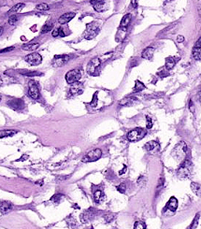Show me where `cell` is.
Segmentation results:
<instances>
[{
  "label": "cell",
  "mask_w": 201,
  "mask_h": 229,
  "mask_svg": "<svg viewBox=\"0 0 201 229\" xmlns=\"http://www.w3.org/2000/svg\"><path fill=\"white\" fill-rule=\"evenodd\" d=\"M96 214V211L94 209H89L87 210H85L82 214L81 215V221L82 223H87L89 222L90 220H92L93 218H94Z\"/></svg>",
  "instance_id": "15"
},
{
  "label": "cell",
  "mask_w": 201,
  "mask_h": 229,
  "mask_svg": "<svg viewBox=\"0 0 201 229\" xmlns=\"http://www.w3.org/2000/svg\"><path fill=\"white\" fill-rule=\"evenodd\" d=\"M59 31H60V28H56V29H54L53 31V33H52L53 37V38H57V37H59Z\"/></svg>",
  "instance_id": "44"
},
{
  "label": "cell",
  "mask_w": 201,
  "mask_h": 229,
  "mask_svg": "<svg viewBox=\"0 0 201 229\" xmlns=\"http://www.w3.org/2000/svg\"><path fill=\"white\" fill-rule=\"evenodd\" d=\"M189 108H190V111H191L192 112H194V105H193V102H192V101H190V103H189Z\"/></svg>",
  "instance_id": "50"
},
{
  "label": "cell",
  "mask_w": 201,
  "mask_h": 229,
  "mask_svg": "<svg viewBox=\"0 0 201 229\" xmlns=\"http://www.w3.org/2000/svg\"><path fill=\"white\" fill-rule=\"evenodd\" d=\"M15 48L14 47H9V48H5L3 50H0V53H9V52H11L13 51Z\"/></svg>",
  "instance_id": "43"
},
{
  "label": "cell",
  "mask_w": 201,
  "mask_h": 229,
  "mask_svg": "<svg viewBox=\"0 0 201 229\" xmlns=\"http://www.w3.org/2000/svg\"><path fill=\"white\" fill-rule=\"evenodd\" d=\"M197 11H198V14L201 16V0H198V3H197Z\"/></svg>",
  "instance_id": "47"
},
{
  "label": "cell",
  "mask_w": 201,
  "mask_h": 229,
  "mask_svg": "<svg viewBox=\"0 0 201 229\" xmlns=\"http://www.w3.org/2000/svg\"><path fill=\"white\" fill-rule=\"evenodd\" d=\"M99 32V24L97 22H93L86 24V31L84 34L85 38L91 39L94 38Z\"/></svg>",
  "instance_id": "4"
},
{
  "label": "cell",
  "mask_w": 201,
  "mask_h": 229,
  "mask_svg": "<svg viewBox=\"0 0 201 229\" xmlns=\"http://www.w3.org/2000/svg\"><path fill=\"white\" fill-rule=\"evenodd\" d=\"M24 7V3H18V4H16L15 6H13V7L8 11V14H14V13H16V12H18L19 10H21Z\"/></svg>",
  "instance_id": "29"
},
{
  "label": "cell",
  "mask_w": 201,
  "mask_h": 229,
  "mask_svg": "<svg viewBox=\"0 0 201 229\" xmlns=\"http://www.w3.org/2000/svg\"><path fill=\"white\" fill-rule=\"evenodd\" d=\"M177 208H178V200H177V198L175 196H171L170 199L168 200V202L166 205V209H168V210H170L171 212H175L176 209H177Z\"/></svg>",
  "instance_id": "17"
},
{
  "label": "cell",
  "mask_w": 201,
  "mask_h": 229,
  "mask_svg": "<svg viewBox=\"0 0 201 229\" xmlns=\"http://www.w3.org/2000/svg\"><path fill=\"white\" fill-rule=\"evenodd\" d=\"M82 78V70L77 68L68 71L66 74V81L68 84H73L77 82H79Z\"/></svg>",
  "instance_id": "5"
},
{
  "label": "cell",
  "mask_w": 201,
  "mask_h": 229,
  "mask_svg": "<svg viewBox=\"0 0 201 229\" xmlns=\"http://www.w3.org/2000/svg\"><path fill=\"white\" fill-rule=\"evenodd\" d=\"M74 17H75V13H74V12H68V13H65V14L62 15L61 17H59L58 23L61 24H67V23H68L69 21H71Z\"/></svg>",
  "instance_id": "20"
},
{
  "label": "cell",
  "mask_w": 201,
  "mask_h": 229,
  "mask_svg": "<svg viewBox=\"0 0 201 229\" xmlns=\"http://www.w3.org/2000/svg\"><path fill=\"white\" fill-rule=\"evenodd\" d=\"M94 200L97 204H100L105 200V194L101 190L95 191V193H94Z\"/></svg>",
  "instance_id": "23"
},
{
  "label": "cell",
  "mask_w": 201,
  "mask_h": 229,
  "mask_svg": "<svg viewBox=\"0 0 201 229\" xmlns=\"http://www.w3.org/2000/svg\"><path fill=\"white\" fill-rule=\"evenodd\" d=\"M68 60H69V56L67 55V54L56 55V56H54L52 64H53V66L54 67H60L62 66H64Z\"/></svg>",
  "instance_id": "11"
},
{
  "label": "cell",
  "mask_w": 201,
  "mask_h": 229,
  "mask_svg": "<svg viewBox=\"0 0 201 229\" xmlns=\"http://www.w3.org/2000/svg\"><path fill=\"white\" fill-rule=\"evenodd\" d=\"M147 128L148 129H151L152 127V119L150 118V117H148L147 116Z\"/></svg>",
  "instance_id": "42"
},
{
  "label": "cell",
  "mask_w": 201,
  "mask_h": 229,
  "mask_svg": "<svg viewBox=\"0 0 201 229\" xmlns=\"http://www.w3.org/2000/svg\"><path fill=\"white\" fill-rule=\"evenodd\" d=\"M153 53H154V49L152 47H147L146 49L143 50L141 57L146 60H152L153 57Z\"/></svg>",
  "instance_id": "22"
},
{
  "label": "cell",
  "mask_w": 201,
  "mask_h": 229,
  "mask_svg": "<svg viewBox=\"0 0 201 229\" xmlns=\"http://www.w3.org/2000/svg\"><path fill=\"white\" fill-rule=\"evenodd\" d=\"M187 145L185 142H179L172 151V156L178 162H183L187 155Z\"/></svg>",
  "instance_id": "1"
},
{
  "label": "cell",
  "mask_w": 201,
  "mask_h": 229,
  "mask_svg": "<svg viewBox=\"0 0 201 229\" xmlns=\"http://www.w3.org/2000/svg\"><path fill=\"white\" fill-rule=\"evenodd\" d=\"M146 134H147V132L143 128H135V129L131 130L130 132H128L127 140L131 142L138 141V140H142L146 136Z\"/></svg>",
  "instance_id": "3"
},
{
  "label": "cell",
  "mask_w": 201,
  "mask_h": 229,
  "mask_svg": "<svg viewBox=\"0 0 201 229\" xmlns=\"http://www.w3.org/2000/svg\"><path fill=\"white\" fill-rule=\"evenodd\" d=\"M102 156V151L100 149H95L90 151L88 154L82 158L83 163H89V162H95L97 161L100 157Z\"/></svg>",
  "instance_id": "7"
},
{
  "label": "cell",
  "mask_w": 201,
  "mask_h": 229,
  "mask_svg": "<svg viewBox=\"0 0 201 229\" xmlns=\"http://www.w3.org/2000/svg\"><path fill=\"white\" fill-rule=\"evenodd\" d=\"M28 85H29V89H28L29 96L32 99H35V100L38 99L39 96H40V93H39V89H38V86L36 83V82L30 81Z\"/></svg>",
  "instance_id": "10"
},
{
  "label": "cell",
  "mask_w": 201,
  "mask_h": 229,
  "mask_svg": "<svg viewBox=\"0 0 201 229\" xmlns=\"http://www.w3.org/2000/svg\"><path fill=\"white\" fill-rule=\"evenodd\" d=\"M192 169H193L192 162L190 160H184L177 170V175L181 179L189 178L192 172Z\"/></svg>",
  "instance_id": "2"
},
{
  "label": "cell",
  "mask_w": 201,
  "mask_h": 229,
  "mask_svg": "<svg viewBox=\"0 0 201 229\" xmlns=\"http://www.w3.org/2000/svg\"><path fill=\"white\" fill-rule=\"evenodd\" d=\"M145 89V85L140 82V81H136V83H135V87L133 89V92L134 93H138V92H141L142 90Z\"/></svg>",
  "instance_id": "30"
},
{
  "label": "cell",
  "mask_w": 201,
  "mask_h": 229,
  "mask_svg": "<svg viewBox=\"0 0 201 229\" xmlns=\"http://www.w3.org/2000/svg\"><path fill=\"white\" fill-rule=\"evenodd\" d=\"M82 92H83V85L81 82H77L71 84V87L69 89L70 95H72V96H78V95L82 94Z\"/></svg>",
  "instance_id": "12"
},
{
  "label": "cell",
  "mask_w": 201,
  "mask_h": 229,
  "mask_svg": "<svg viewBox=\"0 0 201 229\" xmlns=\"http://www.w3.org/2000/svg\"><path fill=\"white\" fill-rule=\"evenodd\" d=\"M36 9H37L38 10H48L50 8H49V6H48L47 4L41 3V4L37 5V6H36Z\"/></svg>",
  "instance_id": "38"
},
{
  "label": "cell",
  "mask_w": 201,
  "mask_h": 229,
  "mask_svg": "<svg viewBox=\"0 0 201 229\" xmlns=\"http://www.w3.org/2000/svg\"><path fill=\"white\" fill-rule=\"evenodd\" d=\"M191 189L193 191V193L195 194H196L197 196L201 197V185L197 182H192L191 183Z\"/></svg>",
  "instance_id": "24"
},
{
  "label": "cell",
  "mask_w": 201,
  "mask_h": 229,
  "mask_svg": "<svg viewBox=\"0 0 201 229\" xmlns=\"http://www.w3.org/2000/svg\"><path fill=\"white\" fill-rule=\"evenodd\" d=\"M66 35H65V33L63 32V29H61L60 28V31H59V37H61V38H64Z\"/></svg>",
  "instance_id": "49"
},
{
  "label": "cell",
  "mask_w": 201,
  "mask_h": 229,
  "mask_svg": "<svg viewBox=\"0 0 201 229\" xmlns=\"http://www.w3.org/2000/svg\"><path fill=\"white\" fill-rule=\"evenodd\" d=\"M100 65H101V61L99 58H97V57L93 58L87 65V68H86L87 73L89 75H92V76H97V69H98Z\"/></svg>",
  "instance_id": "6"
},
{
  "label": "cell",
  "mask_w": 201,
  "mask_h": 229,
  "mask_svg": "<svg viewBox=\"0 0 201 229\" xmlns=\"http://www.w3.org/2000/svg\"><path fill=\"white\" fill-rule=\"evenodd\" d=\"M145 149L151 154H156L160 150V144L155 140H152L145 144Z\"/></svg>",
  "instance_id": "13"
},
{
  "label": "cell",
  "mask_w": 201,
  "mask_h": 229,
  "mask_svg": "<svg viewBox=\"0 0 201 229\" xmlns=\"http://www.w3.org/2000/svg\"><path fill=\"white\" fill-rule=\"evenodd\" d=\"M183 41H184V37H183V36H178V37H177V42L181 43V42H183Z\"/></svg>",
  "instance_id": "48"
},
{
  "label": "cell",
  "mask_w": 201,
  "mask_h": 229,
  "mask_svg": "<svg viewBox=\"0 0 201 229\" xmlns=\"http://www.w3.org/2000/svg\"><path fill=\"white\" fill-rule=\"evenodd\" d=\"M134 229H146V225L143 222L137 221L134 224Z\"/></svg>",
  "instance_id": "35"
},
{
  "label": "cell",
  "mask_w": 201,
  "mask_h": 229,
  "mask_svg": "<svg viewBox=\"0 0 201 229\" xmlns=\"http://www.w3.org/2000/svg\"><path fill=\"white\" fill-rule=\"evenodd\" d=\"M17 21H18V16L17 15H11V16H9V24H10V25H13V24H15V23H17Z\"/></svg>",
  "instance_id": "39"
},
{
  "label": "cell",
  "mask_w": 201,
  "mask_h": 229,
  "mask_svg": "<svg viewBox=\"0 0 201 229\" xmlns=\"http://www.w3.org/2000/svg\"><path fill=\"white\" fill-rule=\"evenodd\" d=\"M27 158H28V156H27V155H24V156H22L18 161H24V160H26Z\"/></svg>",
  "instance_id": "52"
},
{
  "label": "cell",
  "mask_w": 201,
  "mask_h": 229,
  "mask_svg": "<svg viewBox=\"0 0 201 229\" xmlns=\"http://www.w3.org/2000/svg\"><path fill=\"white\" fill-rule=\"evenodd\" d=\"M114 218H115V215L113 214V213H108V214H106V215L104 216V219H105V221H106L107 223H111V222H112V221L114 220Z\"/></svg>",
  "instance_id": "36"
},
{
  "label": "cell",
  "mask_w": 201,
  "mask_h": 229,
  "mask_svg": "<svg viewBox=\"0 0 201 229\" xmlns=\"http://www.w3.org/2000/svg\"><path fill=\"white\" fill-rule=\"evenodd\" d=\"M12 209H13V205L9 201H2L0 203V212H1L2 214H7V213H9Z\"/></svg>",
  "instance_id": "19"
},
{
  "label": "cell",
  "mask_w": 201,
  "mask_h": 229,
  "mask_svg": "<svg viewBox=\"0 0 201 229\" xmlns=\"http://www.w3.org/2000/svg\"><path fill=\"white\" fill-rule=\"evenodd\" d=\"M116 189L118 190V192L123 194V193H126V184H125V183H120V185H118V186L116 187Z\"/></svg>",
  "instance_id": "40"
},
{
  "label": "cell",
  "mask_w": 201,
  "mask_h": 229,
  "mask_svg": "<svg viewBox=\"0 0 201 229\" xmlns=\"http://www.w3.org/2000/svg\"><path fill=\"white\" fill-rule=\"evenodd\" d=\"M164 182H165V179L162 177V178H160L159 179V181H158V185H157V187L158 188H160V187H163V185H164Z\"/></svg>",
  "instance_id": "45"
},
{
  "label": "cell",
  "mask_w": 201,
  "mask_h": 229,
  "mask_svg": "<svg viewBox=\"0 0 201 229\" xmlns=\"http://www.w3.org/2000/svg\"><path fill=\"white\" fill-rule=\"evenodd\" d=\"M1 84H2V79L0 78V85H1Z\"/></svg>",
  "instance_id": "55"
},
{
  "label": "cell",
  "mask_w": 201,
  "mask_h": 229,
  "mask_svg": "<svg viewBox=\"0 0 201 229\" xmlns=\"http://www.w3.org/2000/svg\"><path fill=\"white\" fill-rule=\"evenodd\" d=\"M137 183H138V184H141V185L145 184V180H144V178H143L142 176L137 180Z\"/></svg>",
  "instance_id": "46"
},
{
  "label": "cell",
  "mask_w": 201,
  "mask_h": 229,
  "mask_svg": "<svg viewBox=\"0 0 201 229\" xmlns=\"http://www.w3.org/2000/svg\"><path fill=\"white\" fill-rule=\"evenodd\" d=\"M39 47V44L38 43H28L24 45L22 49L24 51H35Z\"/></svg>",
  "instance_id": "27"
},
{
  "label": "cell",
  "mask_w": 201,
  "mask_h": 229,
  "mask_svg": "<svg viewBox=\"0 0 201 229\" xmlns=\"http://www.w3.org/2000/svg\"><path fill=\"white\" fill-rule=\"evenodd\" d=\"M24 60H25L26 63H28L31 66H38L42 62V57L39 53H33L25 55Z\"/></svg>",
  "instance_id": "8"
},
{
  "label": "cell",
  "mask_w": 201,
  "mask_h": 229,
  "mask_svg": "<svg viewBox=\"0 0 201 229\" xmlns=\"http://www.w3.org/2000/svg\"><path fill=\"white\" fill-rule=\"evenodd\" d=\"M23 75L24 76H27V77H33V76H40L42 75L41 73L39 72H37V71H27V70H24V71H20Z\"/></svg>",
  "instance_id": "32"
},
{
  "label": "cell",
  "mask_w": 201,
  "mask_h": 229,
  "mask_svg": "<svg viewBox=\"0 0 201 229\" xmlns=\"http://www.w3.org/2000/svg\"><path fill=\"white\" fill-rule=\"evenodd\" d=\"M132 5L136 8L137 7V2H136V0H132Z\"/></svg>",
  "instance_id": "54"
},
{
  "label": "cell",
  "mask_w": 201,
  "mask_h": 229,
  "mask_svg": "<svg viewBox=\"0 0 201 229\" xmlns=\"http://www.w3.org/2000/svg\"><path fill=\"white\" fill-rule=\"evenodd\" d=\"M53 23H47L46 24H44L41 28V33L42 34H45V33H48L50 32L51 30L53 29Z\"/></svg>",
  "instance_id": "31"
},
{
  "label": "cell",
  "mask_w": 201,
  "mask_h": 229,
  "mask_svg": "<svg viewBox=\"0 0 201 229\" xmlns=\"http://www.w3.org/2000/svg\"><path fill=\"white\" fill-rule=\"evenodd\" d=\"M131 22V14H126L125 15V16L122 17V21H121V24H120V26L121 27H127L129 25Z\"/></svg>",
  "instance_id": "26"
},
{
  "label": "cell",
  "mask_w": 201,
  "mask_h": 229,
  "mask_svg": "<svg viewBox=\"0 0 201 229\" xmlns=\"http://www.w3.org/2000/svg\"><path fill=\"white\" fill-rule=\"evenodd\" d=\"M90 3L94 7L95 10L101 12L107 9V4L103 1V0H90Z\"/></svg>",
  "instance_id": "14"
},
{
  "label": "cell",
  "mask_w": 201,
  "mask_h": 229,
  "mask_svg": "<svg viewBox=\"0 0 201 229\" xmlns=\"http://www.w3.org/2000/svg\"><path fill=\"white\" fill-rule=\"evenodd\" d=\"M67 223H68V226H69L70 228H73V227L76 226V220H75V218H74L73 216L68 217Z\"/></svg>",
  "instance_id": "34"
},
{
  "label": "cell",
  "mask_w": 201,
  "mask_h": 229,
  "mask_svg": "<svg viewBox=\"0 0 201 229\" xmlns=\"http://www.w3.org/2000/svg\"><path fill=\"white\" fill-rule=\"evenodd\" d=\"M137 101V98H135V97H126L125 99L121 100L120 105H122V106H132V105H134Z\"/></svg>",
  "instance_id": "25"
},
{
  "label": "cell",
  "mask_w": 201,
  "mask_h": 229,
  "mask_svg": "<svg viewBox=\"0 0 201 229\" xmlns=\"http://www.w3.org/2000/svg\"><path fill=\"white\" fill-rule=\"evenodd\" d=\"M88 229H94V228H93V227H90V228H88Z\"/></svg>",
  "instance_id": "57"
},
{
  "label": "cell",
  "mask_w": 201,
  "mask_h": 229,
  "mask_svg": "<svg viewBox=\"0 0 201 229\" xmlns=\"http://www.w3.org/2000/svg\"><path fill=\"white\" fill-rule=\"evenodd\" d=\"M4 32V27L3 26H0V36H1Z\"/></svg>",
  "instance_id": "53"
},
{
  "label": "cell",
  "mask_w": 201,
  "mask_h": 229,
  "mask_svg": "<svg viewBox=\"0 0 201 229\" xmlns=\"http://www.w3.org/2000/svg\"><path fill=\"white\" fill-rule=\"evenodd\" d=\"M126 171V165H125V166H123V169H122V170L119 171V174H120V175H122V173H125Z\"/></svg>",
  "instance_id": "51"
},
{
  "label": "cell",
  "mask_w": 201,
  "mask_h": 229,
  "mask_svg": "<svg viewBox=\"0 0 201 229\" xmlns=\"http://www.w3.org/2000/svg\"><path fill=\"white\" fill-rule=\"evenodd\" d=\"M199 217H200L199 213H197V214L196 215V217H195V219L193 220V222H192V224H191L189 229H196V228L197 227V225H198V221H199Z\"/></svg>",
  "instance_id": "33"
},
{
  "label": "cell",
  "mask_w": 201,
  "mask_h": 229,
  "mask_svg": "<svg viewBox=\"0 0 201 229\" xmlns=\"http://www.w3.org/2000/svg\"><path fill=\"white\" fill-rule=\"evenodd\" d=\"M1 100H2V96H0V102H1Z\"/></svg>",
  "instance_id": "56"
},
{
  "label": "cell",
  "mask_w": 201,
  "mask_h": 229,
  "mask_svg": "<svg viewBox=\"0 0 201 229\" xmlns=\"http://www.w3.org/2000/svg\"><path fill=\"white\" fill-rule=\"evenodd\" d=\"M127 35V27H119L118 31L116 33V41L117 42H122L123 39L126 38Z\"/></svg>",
  "instance_id": "18"
},
{
  "label": "cell",
  "mask_w": 201,
  "mask_h": 229,
  "mask_svg": "<svg viewBox=\"0 0 201 229\" xmlns=\"http://www.w3.org/2000/svg\"><path fill=\"white\" fill-rule=\"evenodd\" d=\"M97 93L95 94L94 97H93V100L91 102V106H93V107H96L97 106Z\"/></svg>",
  "instance_id": "41"
},
{
  "label": "cell",
  "mask_w": 201,
  "mask_h": 229,
  "mask_svg": "<svg viewBox=\"0 0 201 229\" xmlns=\"http://www.w3.org/2000/svg\"><path fill=\"white\" fill-rule=\"evenodd\" d=\"M62 194H54L53 196H52V198H51V200L53 201V202H54V203H59L60 201H61V199H62Z\"/></svg>",
  "instance_id": "37"
},
{
  "label": "cell",
  "mask_w": 201,
  "mask_h": 229,
  "mask_svg": "<svg viewBox=\"0 0 201 229\" xmlns=\"http://www.w3.org/2000/svg\"><path fill=\"white\" fill-rule=\"evenodd\" d=\"M17 133V131L15 130H0V139H3V137L7 136H12Z\"/></svg>",
  "instance_id": "28"
},
{
  "label": "cell",
  "mask_w": 201,
  "mask_h": 229,
  "mask_svg": "<svg viewBox=\"0 0 201 229\" xmlns=\"http://www.w3.org/2000/svg\"><path fill=\"white\" fill-rule=\"evenodd\" d=\"M8 106L10 109L16 111H21L24 109V101L21 98H12L8 101Z\"/></svg>",
  "instance_id": "9"
},
{
  "label": "cell",
  "mask_w": 201,
  "mask_h": 229,
  "mask_svg": "<svg viewBox=\"0 0 201 229\" xmlns=\"http://www.w3.org/2000/svg\"><path fill=\"white\" fill-rule=\"evenodd\" d=\"M192 53H193V57L199 61L201 60V38L196 42L194 48H193V51H192Z\"/></svg>",
  "instance_id": "16"
},
{
  "label": "cell",
  "mask_w": 201,
  "mask_h": 229,
  "mask_svg": "<svg viewBox=\"0 0 201 229\" xmlns=\"http://www.w3.org/2000/svg\"><path fill=\"white\" fill-rule=\"evenodd\" d=\"M179 58L178 57H175V56H169L166 59V68L167 70L169 69H172L175 65L177 64Z\"/></svg>",
  "instance_id": "21"
}]
</instances>
